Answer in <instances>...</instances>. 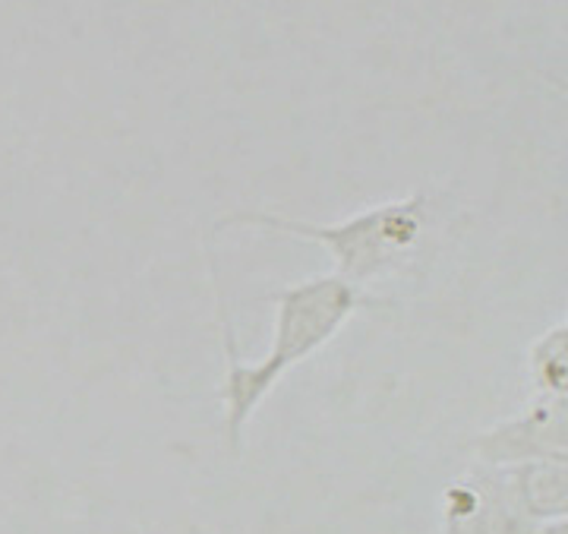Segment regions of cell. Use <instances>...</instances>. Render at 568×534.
Masks as SVG:
<instances>
[{
	"label": "cell",
	"instance_id": "2",
	"mask_svg": "<svg viewBox=\"0 0 568 534\" xmlns=\"http://www.w3.org/2000/svg\"><path fill=\"white\" fill-rule=\"evenodd\" d=\"M265 228L291 238H304L313 244H323L332 260L338 279L347 285L364 288L373 279L392 275L405 269L426 241L429 231V197L414 193L407 200L369 205L364 212L351 215L335 225H316L301 219H284L275 212H234L222 219L219 228Z\"/></svg>",
	"mask_w": 568,
	"mask_h": 534
},
{
	"label": "cell",
	"instance_id": "5",
	"mask_svg": "<svg viewBox=\"0 0 568 534\" xmlns=\"http://www.w3.org/2000/svg\"><path fill=\"white\" fill-rule=\"evenodd\" d=\"M503 472L521 513L537 528L556 518H568V465L534 459V462L503 465Z\"/></svg>",
	"mask_w": 568,
	"mask_h": 534
},
{
	"label": "cell",
	"instance_id": "4",
	"mask_svg": "<svg viewBox=\"0 0 568 534\" xmlns=\"http://www.w3.org/2000/svg\"><path fill=\"white\" fill-rule=\"evenodd\" d=\"M474 455L484 465H515L534 459L568 465V399H537L528 411L480 433L474 440Z\"/></svg>",
	"mask_w": 568,
	"mask_h": 534
},
{
	"label": "cell",
	"instance_id": "1",
	"mask_svg": "<svg viewBox=\"0 0 568 534\" xmlns=\"http://www.w3.org/2000/svg\"><path fill=\"white\" fill-rule=\"evenodd\" d=\"M219 298V323H222L224 351H227V373H224V431L231 450H241L244 431L256 409L278 386L284 373L316 351L325 349L347 320L364 308H379V301L366 298L364 288L347 285L338 275H320L301 285H287L272 294L275 301V335L268 354L256 364H244L237 354V339L227 320L222 301V288L215 282Z\"/></svg>",
	"mask_w": 568,
	"mask_h": 534
},
{
	"label": "cell",
	"instance_id": "6",
	"mask_svg": "<svg viewBox=\"0 0 568 534\" xmlns=\"http://www.w3.org/2000/svg\"><path fill=\"white\" fill-rule=\"evenodd\" d=\"M534 383L544 395L568 399V320L547 329L528 354Z\"/></svg>",
	"mask_w": 568,
	"mask_h": 534
},
{
	"label": "cell",
	"instance_id": "7",
	"mask_svg": "<svg viewBox=\"0 0 568 534\" xmlns=\"http://www.w3.org/2000/svg\"><path fill=\"white\" fill-rule=\"evenodd\" d=\"M537 534H568V518H556V522H547V525H540Z\"/></svg>",
	"mask_w": 568,
	"mask_h": 534
},
{
	"label": "cell",
	"instance_id": "8",
	"mask_svg": "<svg viewBox=\"0 0 568 534\" xmlns=\"http://www.w3.org/2000/svg\"><path fill=\"white\" fill-rule=\"evenodd\" d=\"M549 82H552V85H556V89H559V92H562V95L568 99V80H559V77H552Z\"/></svg>",
	"mask_w": 568,
	"mask_h": 534
},
{
	"label": "cell",
	"instance_id": "3",
	"mask_svg": "<svg viewBox=\"0 0 568 534\" xmlns=\"http://www.w3.org/2000/svg\"><path fill=\"white\" fill-rule=\"evenodd\" d=\"M443 534H537L503 465H474L443 493Z\"/></svg>",
	"mask_w": 568,
	"mask_h": 534
}]
</instances>
